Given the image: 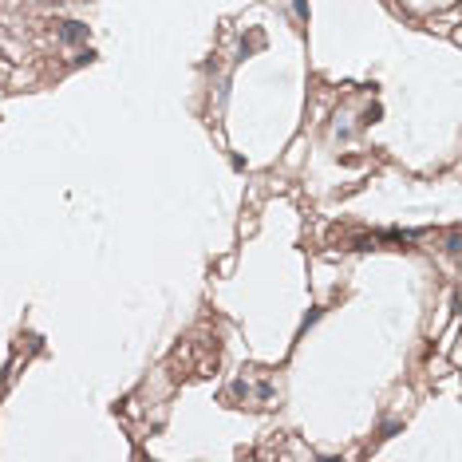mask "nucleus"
I'll use <instances>...</instances> for the list:
<instances>
[{
    "instance_id": "1",
    "label": "nucleus",
    "mask_w": 462,
    "mask_h": 462,
    "mask_svg": "<svg viewBox=\"0 0 462 462\" xmlns=\"http://www.w3.org/2000/svg\"><path fill=\"white\" fill-rule=\"evenodd\" d=\"M63 40H83V28H79L75 20H67V28H63Z\"/></svg>"
}]
</instances>
